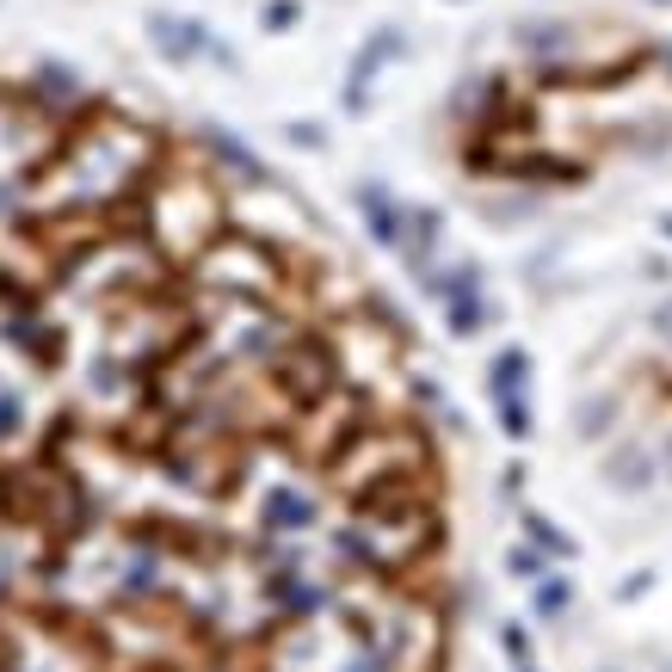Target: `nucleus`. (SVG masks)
I'll return each mask as SVG.
<instances>
[{
    "mask_svg": "<svg viewBox=\"0 0 672 672\" xmlns=\"http://www.w3.org/2000/svg\"><path fill=\"white\" fill-rule=\"evenodd\" d=\"M513 574L537 580V574H543V555H537V549H513Z\"/></svg>",
    "mask_w": 672,
    "mask_h": 672,
    "instance_id": "9d476101",
    "label": "nucleus"
},
{
    "mask_svg": "<svg viewBox=\"0 0 672 672\" xmlns=\"http://www.w3.org/2000/svg\"><path fill=\"white\" fill-rule=\"evenodd\" d=\"M506 648H513V660H531V641H525V629H506Z\"/></svg>",
    "mask_w": 672,
    "mask_h": 672,
    "instance_id": "9b49d317",
    "label": "nucleus"
},
{
    "mask_svg": "<svg viewBox=\"0 0 672 672\" xmlns=\"http://www.w3.org/2000/svg\"><path fill=\"white\" fill-rule=\"evenodd\" d=\"M574 44H580V32L568 19H525L518 25V49L537 56V63H562V56H574Z\"/></svg>",
    "mask_w": 672,
    "mask_h": 672,
    "instance_id": "f257e3e1",
    "label": "nucleus"
},
{
    "mask_svg": "<svg viewBox=\"0 0 672 672\" xmlns=\"http://www.w3.org/2000/svg\"><path fill=\"white\" fill-rule=\"evenodd\" d=\"M525 376H531V359H525V352H500L487 383H494V395L506 401V395H525Z\"/></svg>",
    "mask_w": 672,
    "mask_h": 672,
    "instance_id": "7ed1b4c3",
    "label": "nucleus"
},
{
    "mask_svg": "<svg viewBox=\"0 0 672 672\" xmlns=\"http://www.w3.org/2000/svg\"><path fill=\"white\" fill-rule=\"evenodd\" d=\"M605 475H610L617 487H629V494H636V487H648V456H641V451H617Z\"/></svg>",
    "mask_w": 672,
    "mask_h": 672,
    "instance_id": "20e7f679",
    "label": "nucleus"
},
{
    "mask_svg": "<svg viewBox=\"0 0 672 672\" xmlns=\"http://www.w3.org/2000/svg\"><path fill=\"white\" fill-rule=\"evenodd\" d=\"M568 598H574V586H568V580H543V586H537V610H543V617H562Z\"/></svg>",
    "mask_w": 672,
    "mask_h": 672,
    "instance_id": "0eeeda50",
    "label": "nucleus"
},
{
    "mask_svg": "<svg viewBox=\"0 0 672 672\" xmlns=\"http://www.w3.org/2000/svg\"><path fill=\"white\" fill-rule=\"evenodd\" d=\"M525 531L537 537V549H543V555H574V543H568L562 531H555V525H549V518H537V513H525Z\"/></svg>",
    "mask_w": 672,
    "mask_h": 672,
    "instance_id": "39448f33",
    "label": "nucleus"
},
{
    "mask_svg": "<svg viewBox=\"0 0 672 672\" xmlns=\"http://www.w3.org/2000/svg\"><path fill=\"white\" fill-rule=\"evenodd\" d=\"M148 37L161 44V56H173V63H186L191 49L203 44V32L191 25V19H167V13H155L148 19Z\"/></svg>",
    "mask_w": 672,
    "mask_h": 672,
    "instance_id": "f03ea898",
    "label": "nucleus"
},
{
    "mask_svg": "<svg viewBox=\"0 0 672 672\" xmlns=\"http://www.w3.org/2000/svg\"><path fill=\"white\" fill-rule=\"evenodd\" d=\"M654 333L672 345V302H660V309H654Z\"/></svg>",
    "mask_w": 672,
    "mask_h": 672,
    "instance_id": "f8f14e48",
    "label": "nucleus"
},
{
    "mask_svg": "<svg viewBox=\"0 0 672 672\" xmlns=\"http://www.w3.org/2000/svg\"><path fill=\"white\" fill-rule=\"evenodd\" d=\"M500 426L513 438H531V407H525V395H506L500 401Z\"/></svg>",
    "mask_w": 672,
    "mask_h": 672,
    "instance_id": "6e6552de",
    "label": "nucleus"
},
{
    "mask_svg": "<svg viewBox=\"0 0 672 672\" xmlns=\"http://www.w3.org/2000/svg\"><path fill=\"white\" fill-rule=\"evenodd\" d=\"M364 222H371V229H376V235H383V241H395V210H389V198H383V191H364Z\"/></svg>",
    "mask_w": 672,
    "mask_h": 672,
    "instance_id": "423d86ee",
    "label": "nucleus"
},
{
    "mask_svg": "<svg viewBox=\"0 0 672 672\" xmlns=\"http://www.w3.org/2000/svg\"><path fill=\"white\" fill-rule=\"evenodd\" d=\"M660 63H667V75H672V44H667V49H660Z\"/></svg>",
    "mask_w": 672,
    "mask_h": 672,
    "instance_id": "ddd939ff",
    "label": "nucleus"
},
{
    "mask_svg": "<svg viewBox=\"0 0 672 672\" xmlns=\"http://www.w3.org/2000/svg\"><path fill=\"white\" fill-rule=\"evenodd\" d=\"M290 25H297V7H290V0H272L266 7V32H290Z\"/></svg>",
    "mask_w": 672,
    "mask_h": 672,
    "instance_id": "1a4fd4ad",
    "label": "nucleus"
}]
</instances>
